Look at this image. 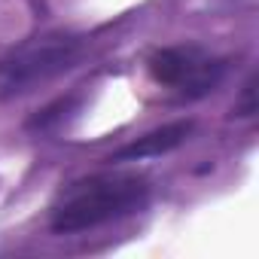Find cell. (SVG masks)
Masks as SVG:
<instances>
[{"label": "cell", "mask_w": 259, "mask_h": 259, "mask_svg": "<svg viewBox=\"0 0 259 259\" xmlns=\"http://www.w3.org/2000/svg\"><path fill=\"white\" fill-rule=\"evenodd\" d=\"M232 7H244V4H253V0H229Z\"/></svg>", "instance_id": "cell-7"}, {"label": "cell", "mask_w": 259, "mask_h": 259, "mask_svg": "<svg viewBox=\"0 0 259 259\" xmlns=\"http://www.w3.org/2000/svg\"><path fill=\"white\" fill-rule=\"evenodd\" d=\"M256 113H259V73L250 70L247 79H244L241 89H238V98H235L229 116H232V119H253Z\"/></svg>", "instance_id": "cell-6"}, {"label": "cell", "mask_w": 259, "mask_h": 259, "mask_svg": "<svg viewBox=\"0 0 259 259\" xmlns=\"http://www.w3.org/2000/svg\"><path fill=\"white\" fill-rule=\"evenodd\" d=\"M144 64L150 79L159 89H168L180 104H192L213 95L229 79V70H232V58L217 55L201 43L156 46Z\"/></svg>", "instance_id": "cell-3"}, {"label": "cell", "mask_w": 259, "mask_h": 259, "mask_svg": "<svg viewBox=\"0 0 259 259\" xmlns=\"http://www.w3.org/2000/svg\"><path fill=\"white\" fill-rule=\"evenodd\" d=\"M85 101H89V98H85V92H79V89L64 92V95L46 101L43 107H37V110L25 119L22 128H25L28 135H34V138H52V135H61V132H67V128L82 116Z\"/></svg>", "instance_id": "cell-5"}, {"label": "cell", "mask_w": 259, "mask_h": 259, "mask_svg": "<svg viewBox=\"0 0 259 259\" xmlns=\"http://www.w3.org/2000/svg\"><path fill=\"white\" fill-rule=\"evenodd\" d=\"M198 122L192 116H183V119H171L165 125H156L150 132L132 138L128 144L116 147L104 162L107 165H128V162H144V159H162L174 150H180L192 135H195Z\"/></svg>", "instance_id": "cell-4"}, {"label": "cell", "mask_w": 259, "mask_h": 259, "mask_svg": "<svg viewBox=\"0 0 259 259\" xmlns=\"http://www.w3.org/2000/svg\"><path fill=\"white\" fill-rule=\"evenodd\" d=\"M89 37L67 28L37 31L0 55V101L25 98L89 58Z\"/></svg>", "instance_id": "cell-2"}, {"label": "cell", "mask_w": 259, "mask_h": 259, "mask_svg": "<svg viewBox=\"0 0 259 259\" xmlns=\"http://www.w3.org/2000/svg\"><path fill=\"white\" fill-rule=\"evenodd\" d=\"M153 180L141 171H95L64 183L52 204L46 226L52 235H79L144 213L153 201Z\"/></svg>", "instance_id": "cell-1"}]
</instances>
